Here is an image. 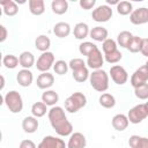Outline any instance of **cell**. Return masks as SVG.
<instances>
[{"label": "cell", "mask_w": 148, "mask_h": 148, "mask_svg": "<svg viewBox=\"0 0 148 148\" xmlns=\"http://www.w3.org/2000/svg\"><path fill=\"white\" fill-rule=\"evenodd\" d=\"M49 121L59 136H69L73 133V125L67 119L65 110L61 106H52L47 112Z\"/></svg>", "instance_id": "1"}, {"label": "cell", "mask_w": 148, "mask_h": 148, "mask_svg": "<svg viewBox=\"0 0 148 148\" xmlns=\"http://www.w3.org/2000/svg\"><path fill=\"white\" fill-rule=\"evenodd\" d=\"M109 74L104 69H96L92 71L89 75V83L98 92H105L109 88Z\"/></svg>", "instance_id": "2"}, {"label": "cell", "mask_w": 148, "mask_h": 148, "mask_svg": "<svg viewBox=\"0 0 148 148\" xmlns=\"http://www.w3.org/2000/svg\"><path fill=\"white\" fill-rule=\"evenodd\" d=\"M87 105V96L81 91H75L65 99V110L75 113Z\"/></svg>", "instance_id": "3"}, {"label": "cell", "mask_w": 148, "mask_h": 148, "mask_svg": "<svg viewBox=\"0 0 148 148\" xmlns=\"http://www.w3.org/2000/svg\"><path fill=\"white\" fill-rule=\"evenodd\" d=\"M3 103L12 113H20L23 109V99L18 91L10 90L3 96Z\"/></svg>", "instance_id": "4"}, {"label": "cell", "mask_w": 148, "mask_h": 148, "mask_svg": "<svg viewBox=\"0 0 148 148\" xmlns=\"http://www.w3.org/2000/svg\"><path fill=\"white\" fill-rule=\"evenodd\" d=\"M113 15V10L109 5H99L96 8L92 9L91 17L95 22L98 23H104L108 22Z\"/></svg>", "instance_id": "5"}, {"label": "cell", "mask_w": 148, "mask_h": 148, "mask_svg": "<svg viewBox=\"0 0 148 148\" xmlns=\"http://www.w3.org/2000/svg\"><path fill=\"white\" fill-rule=\"evenodd\" d=\"M56 62V58H54V54L53 52L51 51H47V52H43L37 61H36V68L42 72V73H45V72H49L50 68H53V65Z\"/></svg>", "instance_id": "6"}, {"label": "cell", "mask_w": 148, "mask_h": 148, "mask_svg": "<svg viewBox=\"0 0 148 148\" xmlns=\"http://www.w3.org/2000/svg\"><path fill=\"white\" fill-rule=\"evenodd\" d=\"M147 117H148V113H147L145 103L143 104H138V105L133 106L132 109H130V111L127 113V118H128L130 123L131 124H134V125L140 124Z\"/></svg>", "instance_id": "7"}, {"label": "cell", "mask_w": 148, "mask_h": 148, "mask_svg": "<svg viewBox=\"0 0 148 148\" xmlns=\"http://www.w3.org/2000/svg\"><path fill=\"white\" fill-rule=\"evenodd\" d=\"M109 76L118 86L125 84L127 82V80H128V73H127V71L123 66H120V65H113V66H111L110 72H109Z\"/></svg>", "instance_id": "8"}, {"label": "cell", "mask_w": 148, "mask_h": 148, "mask_svg": "<svg viewBox=\"0 0 148 148\" xmlns=\"http://www.w3.org/2000/svg\"><path fill=\"white\" fill-rule=\"evenodd\" d=\"M147 82H148V67L146 65H142L141 67L134 71V73L130 79V83L133 88H136Z\"/></svg>", "instance_id": "9"}, {"label": "cell", "mask_w": 148, "mask_h": 148, "mask_svg": "<svg viewBox=\"0 0 148 148\" xmlns=\"http://www.w3.org/2000/svg\"><path fill=\"white\" fill-rule=\"evenodd\" d=\"M37 148H67V145L65 143V141L62 139H60L58 136L46 135L38 143Z\"/></svg>", "instance_id": "10"}, {"label": "cell", "mask_w": 148, "mask_h": 148, "mask_svg": "<svg viewBox=\"0 0 148 148\" xmlns=\"http://www.w3.org/2000/svg\"><path fill=\"white\" fill-rule=\"evenodd\" d=\"M130 21L132 24H135V25L148 23V8L140 7V8L133 9L132 14L130 15Z\"/></svg>", "instance_id": "11"}, {"label": "cell", "mask_w": 148, "mask_h": 148, "mask_svg": "<svg viewBox=\"0 0 148 148\" xmlns=\"http://www.w3.org/2000/svg\"><path fill=\"white\" fill-rule=\"evenodd\" d=\"M104 54H102L101 50H96L95 52H92L89 57H87V67L91 68L92 71L96 69H102V66L104 65Z\"/></svg>", "instance_id": "12"}, {"label": "cell", "mask_w": 148, "mask_h": 148, "mask_svg": "<svg viewBox=\"0 0 148 148\" xmlns=\"http://www.w3.org/2000/svg\"><path fill=\"white\" fill-rule=\"evenodd\" d=\"M87 139L81 132H73L69 135L67 148H86Z\"/></svg>", "instance_id": "13"}, {"label": "cell", "mask_w": 148, "mask_h": 148, "mask_svg": "<svg viewBox=\"0 0 148 148\" xmlns=\"http://www.w3.org/2000/svg\"><path fill=\"white\" fill-rule=\"evenodd\" d=\"M54 83V76L53 74L49 73V72H45V73H40L38 76H37V80H36V84L39 89H43V90H47L50 89Z\"/></svg>", "instance_id": "14"}, {"label": "cell", "mask_w": 148, "mask_h": 148, "mask_svg": "<svg viewBox=\"0 0 148 148\" xmlns=\"http://www.w3.org/2000/svg\"><path fill=\"white\" fill-rule=\"evenodd\" d=\"M16 81L21 87H24V88L29 87L34 81V74H32V72L30 69L22 68L16 74Z\"/></svg>", "instance_id": "15"}, {"label": "cell", "mask_w": 148, "mask_h": 148, "mask_svg": "<svg viewBox=\"0 0 148 148\" xmlns=\"http://www.w3.org/2000/svg\"><path fill=\"white\" fill-rule=\"evenodd\" d=\"M111 124H112V127H113L116 131L123 132V131H125V130L128 127L130 120H128V118H127L126 114L118 113V114H116V116L112 118Z\"/></svg>", "instance_id": "16"}, {"label": "cell", "mask_w": 148, "mask_h": 148, "mask_svg": "<svg viewBox=\"0 0 148 148\" xmlns=\"http://www.w3.org/2000/svg\"><path fill=\"white\" fill-rule=\"evenodd\" d=\"M109 32H108V29L104 28V27H101V25H97V27H94L90 29V34H89V37L95 40V42H104L109 37Z\"/></svg>", "instance_id": "17"}, {"label": "cell", "mask_w": 148, "mask_h": 148, "mask_svg": "<svg viewBox=\"0 0 148 148\" xmlns=\"http://www.w3.org/2000/svg\"><path fill=\"white\" fill-rule=\"evenodd\" d=\"M38 126H39V123L37 118L34 116H27L22 120V128L25 133H29V134L35 133L38 130Z\"/></svg>", "instance_id": "18"}, {"label": "cell", "mask_w": 148, "mask_h": 148, "mask_svg": "<svg viewBox=\"0 0 148 148\" xmlns=\"http://www.w3.org/2000/svg\"><path fill=\"white\" fill-rule=\"evenodd\" d=\"M90 34V28L87 23L84 22H79L74 25V29H73V35L76 39H80V40H83L84 38H87Z\"/></svg>", "instance_id": "19"}, {"label": "cell", "mask_w": 148, "mask_h": 148, "mask_svg": "<svg viewBox=\"0 0 148 148\" xmlns=\"http://www.w3.org/2000/svg\"><path fill=\"white\" fill-rule=\"evenodd\" d=\"M18 61H20V66H22V68L24 69H30L34 65H36L35 56L30 51H23L18 56Z\"/></svg>", "instance_id": "20"}, {"label": "cell", "mask_w": 148, "mask_h": 148, "mask_svg": "<svg viewBox=\"0 0 148 148\" xmlns=\"http://www.w3.org/2000/svg\"><path fill=\"white\" fill-rule=\"evenodd\" d=\"M71 32H72V28H71L69 23H67V22H58L53 27V34L58 38L68 37L71 35Z\"/></svg>", "instance_id": "21"}, {"label": "cell", "mask_w": 148, "mask_h": 148, "mask_svg": "<svg viewBox=\"0 0 148 148\" xmlns=\"http://www.w3.org/2000/svg\"><path fill=\"white\" fill-rule=\"evenodd\" d=\"M59 101V95L56 90L52 89H47L44 90V92L42 94V102L45 103L47 106H56V104Z\"/></svg>", "instance_id": "22"}, {"label": "cell", "mask_w": 148, "mask_h": 148, "mask_svg": "<svg viewBox=\"0 0 148 148\" xmlns=\"http://www.w3.org/2000/svg\"><path fill=\"white\" fill-rule=\"evenodd\" d=\"M0 6L2 7V12L7 16H15L18 13V6L13 0H3L0 2Z\"/></svg>", "instance_id": "23"}, {"label": "cell", "mask_w": 148, "mask_h": 148, "mask_svg": "<svg viewBox=\"0 0 148 148\" xmlns=\"http://www.w3.org/2000/svg\"><path fill=\"white\" fill-rule=\"evenodd\" d=\"M28 6H29V10L32 15L39 16V15L44 14V12H45V2L43 0H29Z\"/></svg>", "instance_id": "24"}, {"label": "cell", "mask_w": 148, "mask_h": 148, "mask_svg": "<svg viewBox=\"0 0 148 148\" xmlns=\"http://www.w3.org/2000/svg\"><path fill=\"white\" fill-rule=\"evenodd\" d=\"M50 46H51V39L49 38V36L39 35V36L36 37V39H35V47L38 51H40L42 53L43 52H47Z\"/></svg>", "instance_id": "25"}, {"label": "cell", "mask_w": 148, "mask_h": 148, "mask_svg": "<svg viewBox=\"0 0 148 148\" xmlns=\"http://www.w3.org/2000/svg\"><path fill=\"white\" fill-rule=\"evenodd\" d=\"M128 146L131 148H148V138L140 135H131L128 139Z\"/></svg>", "instance_id": "26"}, {"label": "cell", "mask_w": 148, "mask_h": 148, "mask_svg": "<svg viewBox=\"0 0 148 148\" xmlns=\"http://www.w3.org/2000/svg\"><path fill=\"white\" fill-rule=\"evenodd\" d=\"M51 9L57 15H62L68 10V2L66 0H53L51 2Z\"/></svg>", "instance_id": "27"}, {"label": "cell", "mask_w": 148, "mask_h": 148, "mask_svg": "<svg viewBox=\"0 0 148 148\" xmlns=\"http://www.w3.org/2000/svg\"><path fill=\"white\" fill-rule=\"evenodd\" d=\"M98 102H99V105L105 108V109H112L114 108L116 105V98L112 94H109V92H103L99 98H98Z\"/></svg>", "instance_id": "28"}, {"label": "cell", "mask_w": 148, "mask_h": 148, "mask_svg": "<svg viewBox=\"0 0 148 148\" xmlns=\"http://www.w3.org/2000/svg\"><path fill=\"white\" fill-rule=\"evenodd\" d=\"M49 112L47 105L43 102H36L31 105V114L36 118H42Z\"/></svg>", "instance_id": "29"}, {"label": "cell", "mask_w": 148, "mask_h": 148, "mask_svg": "<svg viewBox=\"0 0 148 148\" xmlns=\"http://www.w3.org/2000/svg\"><path fill=\"white\" fill-rule=\"evenodd\" d=\"M89 75H90V73H89V69H88L87 66H84V67H82V68H79V69L72 72L73 79H74L76 82H79V83H83V82H86L87 80H89Z\"/></svg>", "instance_id": "30"}, {"label": "cell", "mask_w": 148, "mask_h": 148, "mask_svg": "<svg viewBox=\"0 0 148 148\" xmlns=\"http://www.w3.org/2000/svg\"><path fill=\"white\" fill-rule=\"evenodd\" d=\"M134 35H132L131 31H127V30H124V31H120L117 36V44L120 46V47H124V49H127L131 39L133 38Z\"/></svg>", "instance_id": "31"}, {"label": "cell", "mask_w": 148, "mask_h": 148, "mask_svg": "<svg viewBox=\"0 0 148 148\" xmlns=\"http://www.w3.org/2000/svg\"><path fill=\"white\" fill-rule=\"evenodd\" d=\"M96 50H98V47H97V45L95 44V43H92V42H82L80 45H79V51H80V53L82 54V56H84V57H89L92 52H95Z\"/></svg>", "instance_id": "32"}, {"label": "cell", "mask_w": 148, "mask_h": 148, "mask_svg": "<svg viewBox=\"0 0 148 148\" xmlns=\"http://www.w3.org/2000/svg\"><path fill=\"white\" fill-rule=\"evenodd\" d=\"M133 12V5L130 1H119V3L117 5V13L119 15L126 16V15H131Z\"/></svg>", "instance_id": "33"}, {"label": "cell", "mask_w": 148, "mask_h": 148, "mask_svg": "<svg viewBox=\"0 0 148 148\" xmlns=\"http://www.w3.org/2000/svg\"><path fill=\"white\" fill-rule=\"evenodd\" d=\"M2 65L8 69H14L20 65L18 58L14 54H6L2 58Z\"/></svg>", "instance_id": "34"}, {"label": "cell", "mask_w": 148, "mask_h": 148, "mask_svg": "<svg viewBox=\"0 0 148 148\" xmlns=\"http://www.w3.org/2000/svg\"><path fill=\"white\" fill-rule=\"evenodd\" d=\"M118 44H117V40L112 39V38H108L106 40H104L102 43V50H103V53L104 54H108V53H111L116 50H118Z\"/></svg>", "instance_id": "35"}, {"label": "cell", "mask_w": 148, "mask_h": 148, "mask_svg": "<svg viewBox=\"0 0 148 148\" xmlns=\"http://www.w3.org/2000/svg\"><path fill=\"white\" fill-rule=\"evenodd\" d=\"M141 43H142V37L133 36V38L131 39V42H130V44L127 46V50L131 53H138V52H140Z\"/></svg>", "instance_id": "36"}, {"label": "cell", "mask_w": 148, "mask_h": 148, "mask_svg": "<svg viewBox=\"0 0 148 148\" xmlns=\"http://www.w3.org/2000/svg\"><path fill=\"white\" fill-rule=\"evenodd\" d=\"M69 69L68 64L65 60H57L53 65V71L58 75H65Z\"/></svg>", "instance_id": "37"}, {"label": "cell", "mask_w": 148, "mask_h": 148, "mask_svg": "<svg viewBox=\"0 0 148 148\" xmlns=\"http://www.w3.org/2000/svg\"><path fill=\"white\" fill-rule=\"evenodd\" d=\"M123 59V53L119 51V50H116L111 53H108V54H104V60L108 62V64H117L119 62L120 60Z\"/></svg>", "instance_id": "38"}, {"label": "cell", "mask_w": 148, "mask_h": 148, "mask_svg": "<svg viewBox=\"0 0 148 148\" xmlns=\"http://www.w3.org/2000/svg\"><path fill=\"white\" fill-rule=\"evenodd\" d=\"M134 95L139 99H142V101L148 99V83H145L134 88Z\"/></svg>", "instance_id": "39"}, {"label": "cell", "mask_w": 148, "mask_h": 148, "mask_svg": "<svg viewBox=\"0 0 148 148\" xmlns=\"http://www.w3.org/2000/svg\"><path fill=\"white\" fill-rule=\"evenodd\" d=\"M68 66H69V69H72V72H73V71H76V69H79V68H82V67L87 66V64H86V61H84L83 59H81V58H73V59L68 62Z\"/></svg>", "instance_id": "40"}, {"label": "cell", "mask_w": 148, "mask_h": 148, "mask_svg": "<svg viewBox=\"0 0 148 148\" xmlns=\"http://www.w3.org/2000/svg\"><path fill=\"white\" fill-rule=\"evenodd\" d=\"M79 5L82 9L88 10V9H92L96 5V0H80Z\"/></svg>", "instance_id": "41"}, {"label": "cell", "mask_w": 148, "mask_h": 148, "mask_svg": "<svg viewBox=\"0 0 148 148\" xmlns=\"http://www.w3.org/2000/svg\"><path fill=\"white\" fill-rule=\"evenodd\" d=\"M18 148H37V146L35 145V142L32 140H29V139H25V140H22L18 145Z\"/></svg>", "instance_id": "42"}, {"label": "cell", "mask_w": 148, "mask_h": 148, "mask_svg": "<svg viewBox=\"0 0 148 148\" xmlns=\"http://www.w3.org/2000/svg\"><path fill=\"white\" fill-rule=\"evenodd\" d=\"M140 53H141L143 57H147V58H148V38H142Z\"/></svg>", "instance_id": "43"}, {"label": "cell", "mask_w": 148, "mask_h": 148, "mask_svg": "<svg viewBox=\"0 0 148 148\" xmlns=\"http://www.w3.org/2000/svg\"><path fill=\"white\" fill-rule=\"evenodd\" d=\"M0 31H1V35H0V42L3 43V42L7 39V37H8L7 28H6L3 24H1V25H0Z\"/></svg>", "instance_id": "44"}, {"label": "cell", "mask_w": 148, "mask_h": 148, "mask_svg": "<svg viewBox=\"0 0 148 148\" xmlns=\"http://www.w3.org/2000/svg\"><path fill=\"white\" fill-rule=\"evenodd\" d=\"M119 3V1L118 0H106V5H118Z\"/></svg>", "instance_id": "45"}, {"label": "cell", "mask_w": 148, "mask_h": 148, "mask_svg": "<svg viewBox=\"0 0 148 148\" xmlns=\"http://www.w3.org/2000/svg\"><path fill=\"white\" fill-rule=\"evenodd\" d=\"M0 77H1V87H0V90H3V88H5V77H3V75H1Z\"/></svg>", "instance_id": "46"}, {"label": "cell", "mask_w": 148, "mask_h": 148, "mask_svg": "<svg viewBox=\"0 0 148 148\" xmlns=\"http://www.w3.org/2000/svg\"><path fill=\"white\" fill-rule=\"evenodd\" d=\"M145 106H146V110H147V113H148V102L145 103Z\"/></svg>", "instance_id": "47"}, {"label": "cell", "mask_w": 148, "mask_h": 148, "mask_svg": "<svg viewBox=\"0 0 148 148\" xmlns=\"http://www.w3.org/2000/svg\"><path fill=\"white\" fill-rule=\"evenodd\" d=\"M145 65H146V66H147V67H148V60H147V61H146V64H145Z\"/></svg>", "instance_id": "48"}]
</instances>
